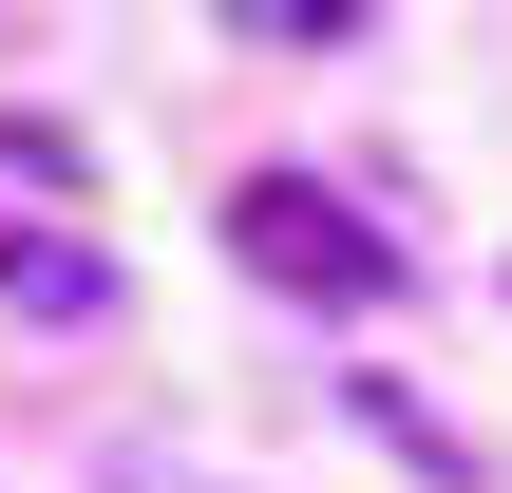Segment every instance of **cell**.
Masks as SVG:
<instances>
[{
	"label": "cell",
	"instance_id": "cell-4",
	"mask_svg": "<svg viewBox=\"0 0 512 493\" xmlns=\"http://www.w3.org/2000/svg\"><path fill=\"white\" fill-rule=\"evenodd\" d=\"M0 171H19V190H57V209H76V133H38V114H0Z\"/></svg>",
	"mask_w": 512,
	"mask_h": 493
},
{
	"label": "cell",
	"instance_id": "cell-3",
	"mask_svg": "<svg viewBox=\"0 0 512 493\" xmlns=\"http://www.w3.org/2000/svg\"><path fill=\"white\" fill-rule=\"evenodd\" d=\"M228 38H266V57H342L361 0H228Z\"/></svg>",
	"mask_w": 512,
	"mask_h": 493
},
{
	"label": "cell",
	"instance_id": "cell-2",
	"mask_svg": "<svg viewBox=\"0 0 512 493\" xmlns=\"http://www.w3.org/2000/svg\"><path fill=\"white\" fill-rule=\"evenodd\" d=\"M0 304H19V323H95V304H114V266H95L76 228H38V209H0Z\"/></svg>",
	"mask_w": 512,
	"mask_h": 493
},
{
	"label": "cell",
	"instance_id": "cell-1",
	"mask_svg": "<svg viewBox=\"0 0 512 493\" xmlns=\"http://www.w3.org/2000/svg\"><path fill=\"white\" fill-rule=\"evenodd\" d=\"M228 266L285 285V304H399V247H380L323 171H247V190H228Z\"/></svg>",
	"mask_w": 512,
	"mask_h": 493
},
{
	"label": "cell",
	"instance_id": "cell-5",
	"mask_svg": "<svg viewBox=\"0 0 512 493\" xmlns=\"http://www.w3.org/2000/svg\"><path fill=\"white\" fill-rule=\"evenodd\" d=\"M114 493H209V475H114Z\"/></svg>",
	"mask_w": 512,
	"mask_h": 493
}]
</instances>
